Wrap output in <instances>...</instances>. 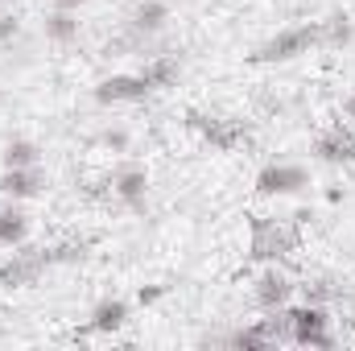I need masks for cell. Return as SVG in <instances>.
<instances>
[{
  "mask_svg": "<svg viewBox=\"0 0 355 351\" xmlns=\"http://www.w3.org/2000/svg\"><path fill=\"white\" fill-rule=\"evenodd\" d=\"M285 323H289V343L293 348H322L331 351L339 339L331 331V306H318V302H289L285 306Z\"/></svg>",
  "mask_w": 355,
  "mask_h": 351,
  "instance_id": "obj_1",
  "label": "cell"
},
{
  "mask_svg": "<svg viewBox=\"0 0 355 351\" xmlns=\"http://www.w3.org/2000/svg\"><path fill=\"white\" fill-rule=\"evenodd\" d=\"M318 46V21H302V25H285L272 37H265L252 54V62H293L302 54H310Z\"/></svg>",
  "mask_w": 355,
  "mask_h": 351,
  "instance_id": "obj_2",
  "label": "cell"
},
{
  "mask_svg": "<svg viewBox=\"0 0 355 351\" xmlns=\"http://www.w3.org/2000/svg\"><path fill=\"white\" fill-rule=\"evenodd\" d=\"M310 186V170L302 162H268L257 174V194L265 198H289V194H302Z\"/></svg>",
  "mask_w": 355,
  "mask_h": 351,
  "instance_id": "obj_3",
  "label": "cell"
},
{
  "mask_svg": "<svg viewBox=\"0 0 355 351\" xmlns=\"http://www.w3.org/2000/svg\"><path fill=\"white\" fill-rule=\"evenodd\" d=\"M293 293H297V285H293V277H289L281 264H265L261 277H257V285H252V302H257L261 314L285 310V306L293 302Z\"/></svg>",
  "mask_w": 355,
  "mask_h": 351,
  "instance_id": "obj_4",
  "label": "cell"
},
{
  "mask_svg": "<svg viewBox=\"0 0 355 351\" xmlns=\"http://www.w3.org/2000/svg\"><path fill=\"white\" fill-rule=\"evenodd\" d=\"M54 248H17L0 264V285H33L46 268H54Z\"/></svg>",
  "mask_w": 355,
  "mask_h": 351,
  "instance_id": "obj_5",
  "label": "cell"
},
{
  "mask_svg": "<svg viewBox=\"0 0 355 351\" xmlns=\"http://www.w3.org/2000/svg\"><path fill=\"white\" fill-rule=\"evenodd\" d=\"M91 95H95V103L116 108V103H141V99H149L153 91H149V83H145L141 71H124V75H107V79H99Z\"/></svg>",
  "mask_w": 355,
  "mask_h": 351,
  "instance_id": "obj_6",
  "label": "cell"
},
{
  "mask_svg": "<svg viewBox=\"0 0 355 351\" xmlns=\"http://www.w3.org/2000/svg\"><path fill=\"white\" fill-rule=\"evenodd\" d=\"M293 248V232L277 219H257L252 223V257L265 264H277L285 252Z\"/></svg>",
  "mask_w": 355,
  "mask_h": 351,
  "instance_id": "obj_7",
  "label": "cell"
},
{
  "mask_svg": "<svg viewBox=\"0 0 355 351\" xmlns=\"http://www.w3.org/2000/svg\"><path fill=\"white\" fill-rule=\"evenodd\" d=\"M112 194L128 211H145V203H149V174H145V166H120L116 178H112Z\"/></svg>",
  "mask_w": 355,
  "mask_h": 351,
  "instance_id": "obj_8",
  "label": "cell"
},
{
  "mask_svg": "<svg viewBox=\"0 0 355 351\" xmlns=\"http://www.w3.org/2000/svg\"><path fill=\"white\" fill-rule=\"evenodd\" d=\"M46 186L42 178V166H21V170H0V194L12 198V203H29L37 198Z\"/></svg>",
  "mask_w": 355,
  "mask_h": 351,
  "instance_id": "obj_9",
  "label": "cell"
},
{
  "mask_svg": "<svg viewBox=\"0 0 355 351\" xmlns=\"http://www.w3.org/2000/svg\"><path fill=\"white\" fill-rule=\"evenodd\" d=\"M314 157H318L322 166H347V162H355V137L343 124L327 128V132L314 141Z\"/></svg>",
  "mask_w": 355,
  "mask_h": 351,
  "instance_id": "obj_10",
  "label": "cell"
},
{
  "mask_svg": "<svg viewBox=\"0 0 355 351\" xmlns=\"http://www.w3.org/2000/svg\"><path fill=\"white\" fill-rule=\"evenodd\" d=\"M128 323V302L124 298H103L91 306V318H87V331L91 335H112Z\"/></svg>",
  "mask_w": 355,
  "mask_h": 351,
  "instance_id": "obj_11",
  "label": "cell"
},
{
  "mask_svg": "<svg viewBox=\"0 0 355 351\" xmlns=\"http://www.w3.org/2000/svg\"><path fill=\"white\" fill-rule=\"evenodd\" d=\"M29 236V215L21 211V203L4 198L0 203V248H21Z\"/></svg>",
  "mask_w": 355,
  "mask_h": 351,
  "instance_id": "obj_12",
  "label": "cell"
},
{
  "mask_svg": "<svg viewBox=\"0 0 355 351\" xmlns=\"http://www.w3.org/2000/svg\"><path fill=\"white\" fill-rule=\"evenodd\" d=\"M141 75H145L149 91H166V87H174L178 75H182V58L178 54H149L145 67H141Z\"/></svg>",
  "mask_w": 355,
  "mask_h": 351,
  "instance_id": "obj_13",
  "label": "cell"
},
{
  "mask_svg": "<svg viewBox=\"0 0 355 351\" xmlns=\"http://www.w3.org/2000/svg\"><path fill=\"white\" fill-rule=\"evenodd\" d=\"M355 42V21L347 12H331L327 21H318V46L322 50H343Z\"/></svg>",
  "mask_w": 355,
  "mask_h": 351,
  "instance_id": "obj_14",
  "label": "cell"
},
{
  "mask_svg": "<svg viewBox=\"0 0 355 351\" xmlns=\"http://www.w3.org/2000/svg\"><path fill=\"white\" fill-rule=\"evenodd\" d=\"M0 166H4V170H21V166H42V149H37V141H29V137H12V141H4Z\"/></svg>",
  "mask_w": 355,
  "mask_h": 351,
  "instance_id": "obj_15",
  "label": "cell"
},
{
  "mask_svg": "<svg viewBox=\"0 0 355 351\" xmlns=\"http://www.w3.org/2000/svg\"><path fill=\"white\" fill-rule=\"evenodd\" d=\"M46 37H50L54 46H71V42L79 37V12L54 8V12L46 17Z\"/></svg>",
  "mask_w": 355,
  "mask_h": 351,
  "instance_id": "obj_16",
  "label": "cell"
},
{
  "mask_svg": "<svg viewBox=\"0 0 355 351\" xmlns=\"http://www.w3.org/2000/svg\"><path fill=\"white\" fill-rule=\"evenodd\" d=\"M339 298H343V289H339L331 277H314V281H306V285H302V302L331 306V302H339Z\"/></svg>",
  "mask_w": 355,
  "mask_h": 351,
  "instance_id": "obj_17",
  "label": "cell"
},
{
  "mask_svg": "<svg viewBox=\"0 0 355 351\" xmlns=\"http://www.w3.org/2000/svg\"><path fill=\"white\" fill-rule=\"evenodd\" d=\"M99 145L112 149V153H124L128 149V128H103L99 132Z\"/></svg>",
  "mask_w": 355,
  "mask_h": 351,
  "instance_id": "obj_18",
  "label": "cell"
},
{
  "mask_svg": "<svg viewBox=\"0 0 355 351\" xmlns=\"http://www.w3.org/2000/svg\"><path fill=\"white\" fill-rule=\"evenodd\" d=\"M17 37H21V21L4 12V17H0V46H12Z\"/></svg>",
  "mask_w": 355,
  "mask_h": 351,
  "instance_id": "obj_19",
  "label": "cell"
},
{
  "mask_svg": "<svg viewBox=\"0 0 355 351\" xmlns=\"http://www.w3.org/2000/svg\"><path fill=\"white\" fill-rule=\"evenodd\" d=\"M166 298V285H141L137 289V306H157Z\"/></svg>",
  "mask_w": 355,
  "mask_h": 351,
  "instance_id": "obj_20",
  "label": "cell"
},
{
  "mask_svg": "<svg viewBox=\"0 0 355 351\" xmlns=\"http://www.w3.org/2000/svg\"><path fill=\"white\" fill-rule=\"evenodd\" d=\"M343 198H347V190H343V186H327V203H331V207H339Z\"/></svg>",
  "mask_w": 355,
  "mask_h": 351,
  "instance_id": "obj_21",
  "label": "cell"
},
{
  "mask_svg": "<svg viewBox=\"0 0 355 351\" xmlns=\"http://www.w3.org/2000/svg\"><path fill=\"white\" fill-rule=\"evenodd\" d=\"M83 4H91V0H54V8H67V12H79Z\"/></svg>",
  "mask_w": 355,
  "mask_h": 351,
  "instance_id": "obj_22",
  "label": "cell"
},
{
  "mask_svg": "<svg viewBox=\"0 0 355 351\" xmlns=\"http://www.w3.org/2000/svg\"><path fill=\"white\" fill-rule=\"evenodd\" d=\"M0 99H4V91H0Z\"/></svg>",
  "mask_w": 355,
  "mask_h": 351,
  "instance_id": "obj_23",
  "label": "cell"
}]
</instances>
